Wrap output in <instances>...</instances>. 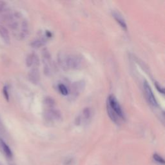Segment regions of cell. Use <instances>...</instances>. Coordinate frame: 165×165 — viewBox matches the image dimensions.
Here are the masks:
<instances>
[{"label": "cell", "mask_w": 165, "mask_h": 165, "mask_svg": "<svg viewBox=\"0 0 165 165\" xmlns=\"http://www.w3.org/2000/svg\"><path fill=\"white\" fill-rule=\"evenodd\" d=\"M58 61L59 67L65 71L79 70L83 65L82 56L79 54L69 52L59 53Z\"/></svg>", "instance_id": "1"}, {"label": "cell", "mask_w": 165, "mask_h": 165, "mask_svg": "<svg viewBox=\"0 0 165 165\" xmlns=\"http://www.w3.org/2000/svg\"><path fill=\"white\" fill-rule=\"evenodd\" d=\"M44 119L48 124H54L61 121L62 115L56 108L55 101L52 97H47L44 100Z\"/></svg>", "instance_id": "2"}, {"label": "cell", "mask_w": 165, "mask_h": 165, "mask_svg": "<svg viewBox=\"0 0 165 165\" xmlns=\"http://www.w3.org/2000/svg\"><path fill=\"white\" fill-rule=\"evenodd\" d=\"M107 110L109 118L116 124H120L125 119L124 112L119 103L114 95L108 97Z\"/></svg>", "instance_id": "3"}, {"label": "cell", "mask_w": 165, "mask_h": 165, "mask_svg": "<svg viewBox=\"0 0 165 165\" xmlns=\"http://www.w3.org/2000/svg\"><path fill=\"white\" fill-rule=\"evenodd\" d=\"M142 89H143L144 96L148 103L149 104L151 107L153 108H157L158 107V103L157 101L156 98L154 94H153L150 86L146 81L143 82Z\"/></svg>", "instance_id": "4"}, {"label": "cell", "mask_w": 165, "mask_h": 165, "mask_svg": "<svg viewBox=\"0 0 165 165\" xmlns=\"http://www.w3.org/2000/svg\"><path fill=\"white\" fill-rule=\"evenodd\" d=\"M43 63H44V71H45V73L48 75L52 74L54 72V66L52 61L51 55L47 50H44Z\"/></svg>", "instance_id": "5"}, {"label": "cell", "mask_w": 165, "mask_h": 165, "mask_svg": "<svg viewBox=\"0 0 165 165\" xmlns=\"http://www.w3.org/2000/svg\"><path fill=\"white\" fill-rule=\"evenodd\" d=\"M92 118V111L90 108H85L82 113L76 119V121L78 124L86 123L89 122Z\"/></svg>", "instance_id": "6"}, {"label": "cell", "mask_w": 165, "mask_h": 165, "mask_svg": "<svg viewBox=\"0 0 165 165\" xmlns=\"http://www.w3.org/2000/svg\"><path fill=\"white\" fill-rule=\"evenodd\" d=\"M85 87L84 82L82 81L76 82L72 86V89L70 90V92H69V93H70V98H75L81 92V91Z\"/></svg>", "instance_id": "7"}, {"label": "cell", "mask_w": 165, "mask_h": 165, "mask_svg": "<svg viewBox=\"0 0 165 165\" xmlns=\"http://www.w3.org/2000/svg\"><path fill=\"white\" fill-rule=\"evenodd\" d=\"M113 18L115 19V20L116 21L117 23L120 25V26L121 28L125 30H127V25L126 23V21L123 17V16L119 12H118L116 10H114L112 12Z\"/></svg>", "instance_id": "8"}, {"label": "cell", "mask_w": 165, "mask_h": 165, "mask_svg": "<svg viewBox=\"0 0 165 165\" xmlns=\"http://www.w3.org/2000/svg\"><path fill=\"white\" fill-rule=\"evenodd\" d=\"M0 147L2 148V150L3 151L4 153L8 157H12V152L11 151L9 146L5 143L4 141L2 139H0Z\"/></svg>", "instance_id": "9"}, {"label": "cell", "mask_w": 165, "mask_h": 165, "mask_svg": "<svg viewBox=\"0 0 165 165\" xmlns=\"http://www.w3.org/2000/svg\"><path fill=\"white\" fill-rule=\"evenodd\" d=\"M27 63L29 66H34L35 67H37L39 65V59L36 55L31 54L27 59Z\"/></svg>", "instance_id": "10"}, {"label": "cell", "mask_w": 165, "mask_h": 165, "mask_svg": "<svg viewBox=\"0 0 165 165\" xmlns=\"http://www.w3.org/2000/svg\"><path fill=\"white\" fill-rule=\"evenodd\" d=\"M47 37L46 36L45 34L44 35V37H40L38 38L37 40H36L35 41H34L33 43V46L34 47H40L43 45H45V43H47Z\"/></svg>", "instance_id": "11"}, {"label": "cell", "mask_w": 165, "mask_h": 165, "mask_svg": "<svg viewBox=\"0 0 165 165\" xmlns=\"http://www.w3.org/2000/svg\"><path fill=\"white\" fill-rule=\"evenodd\" d=\"M58 89L59 93L62 94L63 96H68L69 94V90L68 89V88L63 83H59L58 85Z\"/></svg>", "instance_id": "12"}, {"label": "cell", "mask_w": 165, "mask_h": 165, "mask_svg": "<svg viewBox=\"0 0 165 165\" xmlns=\"http://www.w3.org/2000/svg\"><path fill=\"white\" fill-rule=\"evenodd\" d=\"M30 78L32 79V81L34 82H37L40 80V73L39 71L37 69L34 68L33 69L31 72V75Z\"/></svg>", "instance_id": "13"}, {"label": "cell", "mask_w": 165, "mask_h": 165, "mask_svg": "<svg viewBox=\"0 0 165 165\" xmlns=\"http://www.w3.org/2000/svg\"><path fill=\"white\" fill-rule=\"evenodd\" d=\"M153 158L158 163H160V164H164V160L163 159V158L161 157L160 156H159L158 154H157V153L153 154Z\"/></svg>", "instance_id": "14"}, {"label": "cell", "mask_w": 165, "mask_h": 165, "mask_svg": "<svg viewBox=\"0 0 165 165\" xmlns=\"http://www.w3.org/2000/svg\"><path fill=\"white\" fill-rule=\"evenodd\" d=\"M3 95L5 98L6 99L7 101L9 100V91H8V89L6 86H5L3 87Z\"/></svg>", "instance_id": "15"}, {"label": "cell", "mask_w": 165, "mask_h": 165, "mask_svg": "<svg viewBox=\"0 0 165 165\" xmlns=\"http://www.w3.org/2000/svg\"><path fill=\"white\" fill-rule=\"evenodd\" d=\"M156 88H157V89L158 90V91L160 92V93H163H163H164V89H163V88H162L160 85H158L157 83V82L156 83Z\"/></svg>", "instance_id": "16"}]
</instances>
